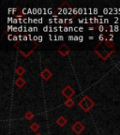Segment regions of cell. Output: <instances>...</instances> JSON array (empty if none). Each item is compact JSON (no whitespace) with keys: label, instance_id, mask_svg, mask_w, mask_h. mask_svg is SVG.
I'll use <instances>...</instances> for the list:
<instances>
[{"label":"cell","instance_id":"5b68a950","mask_svg":"<svg viewBox=\"0 0 120 135\" xmlns=\"http://www.w3.org/2000/svg\"><path fill=\"white\" fill-rule=\"evenodd\" d=\"M70 47L66 44H62L61 46L58 48V53L60 54L61 56H66V55H68L70 54Z\"/></svg>","mask_w":120,"mask_h":135},{"label":"cell","instance_id":"4dcf8cb0","mask_svg":"<svg viewBox=\"0 0 120 135\" xmlns=\"http://www.w3.org/2000/svg\"><path fill=\"white\" fill-rule=\"evenodd\" d=\"M58 23H65V22H64V19H62V18H59Z\"/></svg>","mask_w":120,"mask_h":135},{"label":"cell","instance_id":"b9f144b4","mask_svg":"<svg viewBox=\"0 0 120 135\" xmlns=\"http://www.w3.org/2000/svg\"><path fill=\"white\" fill-rule=\"evenodd\" d=\"M23 23H28V18H23Z\"/></svg>","mask_w":120,"mask_h":135},{"label":"cell","instance_id":"836d02e7","mask_svg":"<svg viewBox=\"0 0 120 135\" xmlns=\"http://www.w3.org/2000/svg\"><path fill=\"white\" fill-rule=\"evenodd\" d=\"M43 38V37H42V36H39V40H38V42H41L42 40H43V38Z\"/></svg>","mask_w":120,"mask_h":135},{"label":"cell","instance_id":"8992f818","mask_svg":"<svg viewBox=\"0 0 120 135\" xmlns=\"http://www.w3.org/2000/svg\"><path fill=\"white\" fill-rule=\"evenodd\" d=\"M41 78L43 79V80H45V81H48L49 79L53 76V74H52V72L49 70V69H44V70H42V72H41Z\"/></svg>","mask_w":120,"mask_h":135},{"label":"cell","instance_id":"3957f363","mask_svg":"<svg viewBox=\"0 0 120 135\" xmlns=\"http://www.w3.org/2000/svg\"><path fill=\"white\" fill-rule=\"evenodd\" d=\"M74 94H75V90H74L70 85H67V86L62 90V95L65 98H67V99H71V97Z\"/></svg>","mask_w":120,"mask_h":135},{"label":"cell","instance_id":"680465c9","mask_svg":"<svg viewBox=\"0 0 120 135\" xmlns=\"http://www.w3.org/2000/svg\"><path fill=\"white\" fill-rule=\"evenodd\" d=\"M54 40H58V36H54Z\"/></svg>","mask_w":120,"mask_h":135},{"label":"cell","instance_id":"74e56055","mask_svg":"<svg viewBox=\"0 0 120 135\" xmlns=\"http://www.w3.org/2000/svg\"><path fill=\"white\" fill-rule=\"evenodd\" d=\"M19 23V21H18V19L17 18H14L12 21V23Z\"/></svg>","mask_w":120,"mask_h":135},{"label":"cell","instance_id":"603a6c76","mask_svg":"<svg viewBox=\"0 0 120 135\" xmlns=\"http://www.w3.org/2000/svg\"><path fill=\"white\" fill-rule=\"evenodd\" d=\"M43 31H44V32H48L49 31V26H48V25H45L44 27H43Z\"/></svg>","mask_w":120,"mask_h":135},{"label":"cell","instance_id":"cb8c5ba5","mask_svg":"<svg viewBox=\"0 0 120 135\" xmlns=\"http://www.w3.org/2000/svg\"><path fill=\"white\" fill-rule=\"evenodd\" d=\"M58 40H61V41H63V40H64V36H63V35H59V36H58Z\"/></svg>","mask_w":120,"mask_h":135},{"label":"cell","instance_id":"681fc988","mask_svg":"<svg viewBox=\"0 0 120 135\" xmlns=\"http://www.w3.org/2000/svg\"><path fill=\"white\" fill-rule=\"evenodd\" d=\"M89 23H94V18H90V19H89Z\"/></svg>","mask_w":120,"mask_h":135},{"label":"cell","instance_id":"ffe728a7","mask_svg":"<svg viewBox=\"0 0 120 135\" xmlns=\"http://www.w3.org/2000/svg\"><path fill=\"white\" fill-rule=\"evenodd\" d=\"M103 13L104 14H109V9H108L107 8H103Z\"/></svg>","mask_w":120,"mask_h":135},{"label":"cell","instance_id":"f546056e","mask_svg":"<svg viewBox=\"0 0 120 135\" xmlns=\"http://www.w3.org/2000/svg\"><path fill=\"white\" fill-rule=\"evenodd\" d=\"M37 13H38V8H33V14H37Z\"/></svg>","mask_w":120,"mask_h":135},{"label":"cell","instance_id":"484cf974","mask_svg":"<svg viewBox=\"0 0 120 135\" xmlns=\"http://www.w3.org/2000/svg\"><path fill=\"white\" fill-rule=\"evenodd\" d=\"M78 12H79V14H82V13L84 12V8H78Z\"/></svg>","mask_w":120,"mask_h":135},{"label":"cell","instance_id":"d6a6232c","mask_svg":"<svg viewBox=\"0 0 120 135\" xmlns=\"http://www.w3.org/2000/svg\"><path fill=\"white\" fill-rule=\"evenodd\" d=\"M33 31H34V27L29 26V27H28V32H30V33H31V32H33Z\"/></svg>","mask_w":120,"mask_h":135},{"label":"cell","instance_id":"be15d7a7","mask_svg":"<svg viewBox=\"0 0 120 135\" xmlns=\"http://www.w3.org/2000/svg\"><path fill=\"white\" fill-rule=\"evenodd\" d=\"M69 23H73V19H69Z\"/></svg>","mask_w":120,"mask_h":135},{"label":"cell","instance_id":"f1b7e54d","mask_svg":"<svg viewBox=\"0 0 120 135\" xmlns=\"http://www.w3.org/2000/svg\"><path fill=\"white\" fill-rule=\"evenodd\" d=\"M26 40H29L28 36H26V35H23V41H26Z\"/></svg>","mask_w":120,"mask_h":135},{"label":"cell","instance_id":"f6af8a7d","mask_svg":"<svg viewBox=\"0 0 120 135\" xmlns=\"http://www.w3.org/2000/svg\"><path fill=\"white\" fill-rule=\"evenodd\" d=\"M84 23H89V19H87V18H84Z\"/></svg>","mask_w":120,"mask_h":135},{"label":"cell","instance_id":"4fadbf2b","mask_svg":"<svg viewBox=\"0 0 120 135\" xmlns=\"http://www.w3.org/2000/svg\"><path fill=\"white\" fill-rule=\"evenodd\" d=\"M99 42H103L104 40H105V37H104L103 34H100L99 36Z\"/></svg>","mask_w":120,"mask_h":135},{"label":"cell","instance_id":"6125c7cd","mask_svg":"<svg viewBox=\"0 0 120 135\" xmlns=\"http://www.w3.org/2000/svg\"><path fill=\"white\" fill-rule=\"evenodd\" d=\"M38 30H39V28L38 27H37V26H34V31H38Z\"/></svg>","mask_w":120,"mask_h":135},{"label":"cell","instance_id":"7bdbcfd3","mask_svg":"<svg viewBox=\"0 0 120 135\" xmlns=\"http://www.w3.org/2000/svg\"><path fill=\"white\" fill-rule=\"evenodd\" d=\"M28 38H29L30 41H32V40H33V37L31 36V34H29V35H28Z\"/></svg>","mask_w":120,"mask_h":135},{"label":"cell","instance_id":"f5cc1de1","mask_svg":"<svg viewBox=\"0 0 120 135\" xmlns=\"http://www.w3.org/2000/svg\"><path fill=\"white\" fill-rule=\"evenodd\" d=\"M79 31V27L78 26H75V27H74V32H78Z\"/></svg>","mask_w":120,"mask_h":135},{"label":"cell","instance_id":"60d3db41","mask_svg":"<svg viewBox=\"0 0 120 135\" xmlns=\"http://www.w3.org/2000/svg\"><path fill=\"white\" fill-rule=\"evenodd\" d=\"M69 40H74V36H69Z\"/></svg>","mask_w":120,"mask_h":135},{"label":"cell","instance_id":"4316f807","mask_svg":"<svg viewBox=\"0 0 120 135\" xmlns=\"http://www.w3.org/2000/svg\"><path fill=\"white\" fill-rule=\"evenodd\" d=\"M11 31H12V32H15V33H16V32L18 31V27H17V26H13V27H12V30H11Z\"/></svg>","mask_w":120,"mask_h":135},{"label":"cell","instance_id":"816d5d0a","mask_svg":"<svg viewBox=\"0 0 120 135\" xmlns=\"http://www.w3.org/2000/svg\"><path fill=\"white\" fill-rule=\"evenodd\" d=\"M74 40H77V41H79V36H74Z\"/></svg>","mask_w":120,"mask_h":135},{"label":"cell","instance_id":"7c38bea8","mask_svg":"<svg viewBox=\"0 0 120 135\" xmlns=\"http://www.w3.org/2000/svg\"><path fill=\"white\" fill-rule=\"evenodd\" d=\"M34 117V114L31 112H26L25 114V119H27V120H32Z\"/></svg>","mask_w":120,"mask_h":135},{"label":"cell","instance_id":"1f68e13d","mask_svg":"<svg viewBox=\"0 0 120 135\" xmlns=\"http://www.w3.org/2000/svg\"><path fill=\"white\" fill-rule=\"evenodd\" d=\"M13 37H14V36H12V35H8V40H13Z\"/></svg>","mask_w":120,"mask_h":135},{"label":"cell","instance_id":"7402d4cb","mask_svg":"<svg viewBox=\"0 0 120 135\" xmlns=\"http://www.w3.org/2000/svg\"><path fill=\"white\" fill-rule=\"evenodd\" d=\"M38 13H39V14H42V13H43L42 8H38Z\"/></svg>","mask_w":120,"mask_h":135},{"label":"cell","instance_id":"83f0119b","mask_svg":"<svg viewBox=\"0 0 120 135\" xmlns=\"http://www.w3.org/2000/svg\"><path fill=\"white\" fill-rule=\"evenodd\" d=\"M94 23H99V19H98L97 17H94Z\"/></svg>","mask_w":120,"mask_h":135},{"label":"cell","instance_id":"52a82bcc","mask_svg":"<svg viewBox=\"0 0 120 135\" xmlns=\"http://www.w3.org/2000/svg\"><path fill=\"white\" fill-rule=\"evenodd\" d=\"M56 123L58 126L60 127H64L66 124H67V119H66L64 116H59L58 118H57V120H56Z\"/></svg>","mask_w":120,"mask_h":135},{"label":"cell","instance_id":"91938a15","mask_svg":"<svg viewBox=\"0 0 120 135\" xmlns=\"http://www.w3.org/2000/svg\"><path fill=\"white\" fill-rule=\"evenodd\" d=\"M48 21H49V23H55V22H54V20H53V19H49Z\"/></svg>","mask_w":120,"mask_h":135},{"label":"cell","instance_id":"bcb514c9","mask_svg":"<svg viewBox=\"0 0 120 135\" xmlns=\"http://www.w3.org/2000/svg\"><path fill=\"white\" fill-rule=\"evenodd\" d=\"M28 18V23H33V19H32V18H30V17H27Z\"/></svg>","mask_w":120,"mask_h":135},{"label":"cell","instance_id":"e0dca14e","mask_svg":"<svg viewBox=\"0 0 120 135\" xmlns=\"http://www.w3.org/2000/svg\"><path fill=\"white\" fill-rule=\"evenodd\" d=\"M72 13L73 14H79V12H78V8H73V9H72Z\"/></svg>","mask_w":120,"mask_h":135},{"label":"cell","instance_id":"c3c4849f","mask_svg":"<svg viewBox=\"0 0 120 135\" xmlns=\"http://www.w3.org/2000/svg\"><path fill=\"white\" fill-rule=\"evenodd\" d=\"M43 22V18H39V23H42Z\"/></svg>","mask_w":120,"mask_h":135},{"label":"cell","instance_id":"d6986e66","mask_svg":"<svg viewBox=\"0 0 120 135\" xmlns=\"http://www.w3.org/2000/svg\"><path fill=\"white\" fill-rule=\"evenodd\" d=\"M98 12H99V9H98L97 8H93V15H96Z\"/></svg>","mask_w":120,"mask_h":135},{"label":"cell","instance_id":"f907efd6","mask_svg":"<svg viewBox=\"0 0 120 135\" xmlns=\"http://www.w3.org/2000/svg\"><path fill=\"white\" fill-rule=\"evenodd\" d=\"M49 40H54V37L52 36L51 34H49Z\"/></svg>","mask_w":120,"mask_h":135},{"label":"cell","instance_id":"44dd1931","mask_svg":"<svg viewBox=\"0 0 120 135\" xmlns=\"http://www.w3.org/2000/svg\"><path fill=\"white\" fill-rule=\"evenodd\" d=\"M114 32H118L119 31V26H118V25H114Z\"/></svg>","mask_w":120,"mask_h":135},{"label":"cell","instance_id":"ee69618b","mask_svg":"<svg viewBox=\"0 0 120 135\" xmlns=\"http://www.w3.org/2000/svg\"><path fill=\"white\" fill-rule=\"evenodd\" d=\"M53 13V9L52 8H48V14H52Z\"/></svg>","mask_w":120,"mask_h":135},{"label":"cell","instance_id":"e575fe53","mask_svg":"<svg viewBox=\"0 0 120 135\" xmlns=\"http://www.w3.org/2000/svg\"><path fill=\"white\" fill-rule=\"evenodd\" d=\"M79 41H80V42L84 41V37H83V36H79Z\"/></svg>","mask_w":120,"mask_h":135},{"label":"cell","instance_id":"7a4b0ae2","mask_svg":"<svg viewBox=\"0 0 120 135\" xmlns=\"http://www.w3.org/2000/svg\"><path fill=\"white\" fill-rule=\"evenodd\" d=\"M78 105L80 106V108L83 110V111H84V112L87 113V112H89L93 107H94L95 103H94V101H93L89 97L84 96V97L80 101H79Z\"/></svg>","mask_w":120,"mask_h":135},{"label":"cell","instance_id":"8d00e7d4","mask_svg":"<svg viewBox=\"0 0 120 135\" xmlns=\"http://www.w3.org/2000/svg\"><path fill=\"white\" fill-rule=\"evenodd\" d=\"M103 23H109V19H108V18H104V19H103Z\"/></svg>","mask_w":120,"mask_h":135},{"label":"cell","instance_id":"ac0fdd59","mask_svg":"<svg viewBox=\"0 0 120 135\" xmlns=\"http://www.w3.org/2000/svg\"><path fill=\"white\" fill-rule=\"evenodd\" d=\"M108 28H109V31L111 32L112 34H113V32H114V26H113V25H109V26H108Z\"/></svg>","mask_w":120,"mask_h":135},{"label":"cell","instance_id":"7dc6e473","mask_svg":"<svg viewBox=\"0 0 120 135\" xmlns=\"http://www.w3.org/2000/svg\"><path fill=\"white\" fill-rule=\"evenodd\" d=\"M78 22H79V23H84V19H78Z\"/></svg>","mask_w":120,"mask_h":135},{"label":"cell","instance_id":"94428289","mask_svg":"<svg viewBox=\"0 0 120 135\" xmlns=\"http://www.w3.org/2000/svg\"><path fill=\"white\" fill-rule=\"evenodd\" d=\"M88 38H89V40H94V37H93V36H89L88 37Z\"/></svg>","mask_w":120,"mask_h":135},{"label":"cell","instance_id":"d590c367","mask_svg":"<svg viewBox=\"0 0 120 135\" xmlns=\"http://www.w3.org/2000/svg\"><path fill=\"white\" fill-rule=\"evenodd\" d=\"M23 27L21 25V26H19V27H18V32H22V31H23Z\"/></svg>","mask_w":120,"mask_h":135},{"label":"cell","instance_id":"f35d334b","mask_svg":"<svg viewBox=\"0 0 120 135\" xmlns=\"http://www.w3.org/2000/svg\"><path fill=\"white\" fill-rule=\"evenodd\" d=\"M13 40H14V41H17V40H19V38H18V36L14 35V37H13Z\"/></svg>","mask_w":120,"mask_h":135},{"label":"cell","instance_id":"2e32d148","mask_svg":"<svg viewBox=\"0 0 120 135\" xmlns=\"http://www.w3.org/2000/svg\"><path fill=\"white\" fill-rule=\"evenodd\" d=\"M18 11V8H8V13L15 12V11Z\"/></svg>","mask_w":120,"mask_h":135},{"label":"cell","instance_id":"d4e9b609","mask_svg":"<svg viewBox=\"0 0 120 135\" xmlns=\"http://www.w3.org/2000/svg\"><path fill=\"white\" fill-rule=\"evenodd\" d=\"M38 40H39V36H33V40L35 42H38Z\"/></svg>","mask_w":120,"mask_h":135},{"label":"cell","instance_id":"03108f58","mask_svg":"<svg viewBox=\"0 0 120 135\" xmlns=\"http://www.w3.org/2000/svg\"><path fill=\"white\" fill-rule=\"evenodd\" d=\"M35 135H41V134H40V133H38V134H35Z\"/></svg>","mask_w":120,"mask_h":135},{"label":"cell","instance_id":"9c48e42d","mask_svg":"<svg viewBox=\"0 0 120 135\" xmlns=\"http://www.w3.org/2000/svg\"><path fill=\"white\" fill-rule=\"evenodd\" d=\"M15 72H16L18 75L20 76V77H22V75H23L25 72V68H23L22 66H19V67H17V69L15 70Z\"/></svg>","mask_w":120,"mask_h":135},{"label":"cell","instance_id":"ab89813d","mask_svg":"<svg viewBox=\"0 0 120 135\" xmlns=\"http://www.w3.org/2000/svg\"><path fill=\"white\" fill-rule=\"evenodd\" d=\"M63 31H64V32H68V31H69V27H68V26H64Z\"/></svg>","mask_w":120,"mask_h":135},{"label":"cell","instance_id":"8fae6325","mask_svg":"<svg viewBox=\"0 0 120 135\" xmlns=\"http://www.w3.org/2000/svg\"><path fill=\"white\" fill-rule=\"evenodd\" d=\"M65 105L67 106L68 108H71L72 106L74 105V100L72 99H69L65 101Z\"/></svg>","mask_w":120,"mask_h":135},{"label":"cell","instance_id":"11a10c76","mask_svg":"<svg viewBox=\"0 0 120 135\" xmlns=\"http://www.w3.org/2000/svg\"><path fill=\"white\" fill-rule=\"evenodd\" d=\"M58 27H56V26H55V27H54V32H56V31H58Z\"/></svg>","mask_w":120,"mask_h":135},{"label":"cell","instance_id":"e7e4bbea","mask_svg":"<svg viewBox=\"0 0 120 135\" xmlns=\"http://www.w3.org/2000/svg\"><path fill=\"white\" fill-rule=\"evenodd\" d=\"M117 21H118V18H117V17H114V22L116 23Z\"/></svg>","mask_w":120,"mask_h":135},{"label":"cell","instance_id":"db71d44e","mask_svg":"<svg viewBox=\"0 0 120 135\" xmlns=\"http://www.w3.org/2000/svg\"><path fill=\"white\" fill-rule=\"evenodd\" d=\"M69 31H74V27H71V26H70V27H69Z\"/></svg>","mask_w":120,"mask_h":135},{"label":"cell","instance_id":"9f6ffc18","mask_svg":"<svg viewBox=\"0 0 120 135\" xmlns=\"http://www.w3.org/2000/svg\"><path fill=\"white\" fill-rule=\"evenodd\" d=\"M88 30L89 31H93V30H94V27H93V26H89Z\"/></svg>","mask_w":120,"mask_h":135},{"label":"cell","instance_id":"6da1fadb","mask_svg":"<svg viewBox=\"0 0 120 135\" xmlns=\"http://www.w3.org/2000/svg\"><path fill=\"white\" fill-rule=\"evenodd\" d=\"M95 53L103 60H107L114 53V43L110 41L109 38H105L103 42H99L94 48Z\"/></svg>","mask_w":120,"mask_h":135},{"label":"cell","instance_id":"ba28073f","mask_svg":"<svg viewBox=\"0 0 120 135\" xmlns=\"http://www.w3.org/2000/svg\"><path fill=\"white\" fill-rule=\"evenodd\" d=\"M15 84H16V86H18L19 88H21V87H23L25 84V80L22 78V77H19V78L15 81Z\"/></svg>","mask_w":120,"mask_h":135},{"label":"cell","instance_id":"30bf717a","mask_svg":"<svg viewBox=\"0 0 120 135\" xmlns=\"http://www.w3.org/2000/svg\"><path fill=\"white\" fill-rule=\"evenodd\" d=\"M30 129H31L32 131H38L40 129V125L37 122H33L30 126Z\"/></svg>","mask_w":120,"mask_h":135},{"label":"cell","instance_id":"277c9868","mask_svg":"<svg viewBox=\"0 0 120 135\" xmlns=\"http://www.w3.org/2000/svg\"><path fill=\"white\" fill-rule=\"evenodd\" d=\"M72 131L75 132V134L79 135L81 134V133L83 132V131H84V124H82L81 122H79V121H77L76 123H74L73 125H72Z\"/></svg>","mask_w":120,"mask_h":135},{"label":"cell","instance_id":"9a60e30c","mask_svg":"<svg viewBox=\"0 0 120 135\" xmlns=\"http://www.w3.org/2000/svg\"><path fill=\"white\" fill-rule=\"evenodd\" d=\"M21 12H22V14L27 15V14H28V8H23V9H21Z\"/></svg>","mask_w":120,"mask_h":135},{"label":"cell","instance_id":"5bb4252c","mask_svg":"<svg viewBox=\"0 0 120 135\" xmlns=\"http://www.w3.org/2000/svg\"><path fill=\"white\" fill-rule=\"evenodd\" d=\"M99 31L100 32V33H102L103 31H105V26L102 25H99Z\"/></svg>","mask_w":120,"mask_h":135},{"label":"cell","instance_id":"6f0895ef","mask_svg":"<svg viewBox=\"0 0 120 135\" xmlns=\"http://www.w3.org/2000/svg\"><path fill=\"white\" fill-rule=\"evenodd\" d=\"M79 31H80V32H83V31H84V27L80 26V27H79Z\"/></svg>","mask_w":120,"mask_h":135}]
</instances>
